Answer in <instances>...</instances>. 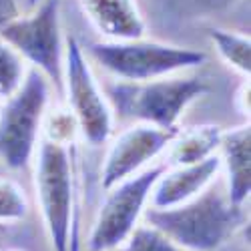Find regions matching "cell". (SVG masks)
I'll use <instances>...</instances> for the list:
<instances>
[{
  "label": "cell",
  "instance_id": "cell-4",
  "mask_svg": "<svg viewBox=\"0 0 251 251\" xmlns=\"http://www.w3.org/2000/svg\"><path fill=\"white\" fill-rule=\"evenodd\" d=\"M34 191L52 251H73L75 167L69 145L40 137L34 153Z\"/></svg>",
  "mask_w": 251,
  "mask_h": 251
},
{
  "label": "cell",
  "instance_id": "cell-13",
  "mask_svg": "<svg viewBox=\"0 0 251 251\" xmlns=\"http://www.w3.org/2000/svg\"><path fill=\"white\" fill-rule=\"evenodd\" d=\"M221 133L223 129L217 125H199V127L179 129V133L165 151V167L189 165L215 155L219 149Z\"/></svg>",
  "mask_w": 251,
  "mask_h": 251
},
{
  "label": "cell",
  "instance_id": "cell-10",
  "mask_svg": "<svg viewBox=\"0 0 251 251\" xmlns=\"http://www.w3.org/2000/svg\"><path fill=\"white\" fill-rule=\"evenodd\" d=\"M221 175V161L219 155H211L203 161L189 163V165H175L165 167L159 175L153 191H151V207H175L189 201L203 193L215 179Z\"/></svg>",
  "mask_w": 251,
  "mask_h": 251
},
{
  "label": "cell",
  "instance_id": "cell-14",
  "mask_svg": "<svg viewBox=\"0 0 251 251\" xmlns=\"http://www.w3.org/2000/svg\"><path fill=\"white\" fill-rule=\"evenodd\" d=\"M209 40L215 47L217 54L227 62V67H231L243 76H249L251 71V40L247 34H239L233 30L225 28H209Z\"/></svg>",
  "mask_w": 251,
  "mask_h": 251
},
{
  "label": "cell",
  "instance_id": "cell-22",
  "mask_svg": "<svg viewBox=\"0 0 251 251\" xmlns=\"http://www.w3.org/2000/svg\"><path fill=\"white\" fill-rule=\"evenodd\" d=\"M18 2H20V0H16V4H18Z\"/></svg>",
  "mask_w": 251,
  "mask_h": 251
},
{
  "label": "cell",
  "instance_id": "cell-6",
  "mask_svg": "<svg viewBox=\"0 0 251 251\" xmlns=\"http://www.w3.org/2000/svg\"><path fill=\"white\" fill-rule=\"evenodd\" d=\"M0 38L25 62L40 71L49 82L62 87L65 36L60 26V0H38L26 14H14L0 23Z\"/></svg>",
  "mask_w": 251,
  "mask_h": 251
},
{
  "label": "cell",
  "instance_id": "cell-1",
  "mask_svg": "<svg viewBox=\"0 0 251 251\" xmlns=\"http://www.w3.org/2000/svg\"><path fill=\"white\" fill-rule=\"evenodd\" d=\"M143 217L185 251H219L241 227L245 213L211 183L203 193L181 205L147 207Z\"/></svg>",
  "mask_w": 251,
  "mask_h": 251
},
{
  "label": "cell",
  "instance_id": "cell-21",
  "mask_svg": "<svg viewBox=\"0 0 251 251\" xmlns=\"http://www.w3.org/2000/svg\"><path fill=\"white\" fill-rule=\"evenodd\" d=\"M38 2V0H25V4H26V8H30V6H34Z\"/></svg>",
  "mask_w": 251,
  "mask_h": 251
},
{
  "label": "cell",
  "instance_id": "cell-8",
  "mask_svg": "<svg viewBox=\"0 0 251 251\" xmlns=\"http://www.w3.org/2000/svg\"><path fill=\"white\" fill-rule=\"evenodd\" d=\"M62 87L67 93L69 111L73 113L78 133L91 147L104 145L115 129V115L102 87L93 75L89 56L75 36L65 38Z\"/></svg>",
  "mask_w": 251,
  "mask_h": 251
},
{
  "label": "cell",
  "instance_id": "cell-20",
  "mask_svg": "<svg viewBox=\"0 0 251 251\" xmlns=\"http://www.w3.org/2000/svg\"><path fill=\"white\" fill-rule=\"evenodd\" d=\"M235 102H237V107H239V113L241 115H249V82H243L237 97H235Z\"/></svg>",
  "mask_w": 251,
  "mask_h": 251
},
{
  "label": "cell",
  "instance_id": "cell-3",
  "mask_svg": "<svg viewBox=\"0 0 251 251\" xmlns=\"http://www.w3.org/2000/svg\"><path fill=\"white\" fill-rule=\"evenodd\" d=\"M85 52L115 80L125 82L179 75L205 62L201 50L147 40L145 36L131 40H97L85 47Z\"/></svg>",
  "mask_w": 251,
  "mask_h": 251
},
{
  "label": "cell",
  "instance_id": "cell-11",
  "mask_svg": "<svg viewBox=\"0 0 251 251\" xmlns=\"http://www.w3.org/2000/svg\"><path fill=\"white\" fill-rule=\"evenodd\" d=\"M80 6L102 40H131L147 32L137 0H80Z\"/></svg>",
  "mask_w": 251,
  "mask_h": 251
},
{
  "label": "cell",
  "instance_id": "cell-15",
  "mask_svg": "<svg viewBox=\"0 0 251 251\" xmlns=\"http://www.w3.org/2000/svg\"><path fill=\"white\" fill-rule=\"evenodd\" d=\"M26 62L10 45L0 38V102L18 91L26 76Z\"/></svg>",
  "mask_w": 251,
  "mask_h": 251
},
{
  "label": "cell",
  "instance_id": "cell-2",
  "mask_svg": "<svg viewBox=\"0 0 251 251\" xmlns=\"http://www.w3.org/2000/svg\"><path fill=\"white\" fill-rule=\"evenodd\" d=\"M102 91L113 115L121 121L175 131L189 104L203 97L209 87L199 76L179 73L141 82L113 80Z\"/></svg>",
  "mask_w": 251,
  "mask_h": 251
},
{
  "label": "cell",
  "instance_id": "cell-9",
  "mask_svg": "<svg viewBox=\"0 0 251 251\" xmlns=\"http://www.w3.org/2000/svg\"><path fill=\"white\" fill-rule=\"evenodd\" d=\"M177 133L179 129L165 131L143 123H133L131 127L119 133L113 139L100 169L102 189L107 191L113 185L147 169L157 157L167 151Z\"/></svg>",
  "mask_w": 251,
  "mask_h": 251
},
{
  "label": "cell",
  "instance_id": "cell-16",
  "mask_svg": "<svg viewBox=\"0 0 251 251\" xmlns=\"http://www.w3.org/2000/svg\"><path fill=\"white\" fill-rule=\"evenodd\" d=\"M231 0H155V8L161 14H173V18H199L223 10Z\"/></svg>",
  "mask_w": 251,
  "mask_h": 251
},
{
  "label": "cell",
  "instance_id": "cell-7",
  "mask_svg": "<svg viewBox=\"0 0 251 251\" xmlns=\"http://www.w3.org/2000/svg\"><path fill=\"white\" fill-rule=\"evenodd\" d=\"M163 171L165 163L149 165L107 189V197L89 233V251H117L125 247L131 233L141 225L151 191Z\"/></svg>",
  "mask_w": 251,
  "mask_h": 251
},
{
  "label": "cell",
  "instance_id": "cell-5",
  "mask_svg": "<svg viewBox=\"0 0 251 251\" xmlns=\"http://www.w3.org/2000/svg\"><path fill=\"white\" fill-rule=\"evenodd\" d=\"M49 102L50 82L32 67L18 91L0 102V161L8 169L20 171L34 159Z\"/></svg>",
  "mask_w": 251,
  "mask_h": 251
},
{
  "label": "cell",
  "instance_id": "cell-18",
  "mask_svg": "<svg viewBox=\"0 0 251 251\" xmlns=\"http://www.w3.org/2000/svg\"><path fill=\"white\" fill-rule=\"evenodd\" d=\"M78 135V125L69 109H56L47 113L43 123V137L54 143L73 145L75 137Z\"/></svg>",
  "mask_w": 251,
  "mask_h": 251
},
{
  "label": "cell",
  "instance_id": "cell-19",
  "mask_svg": "<svg viewBox=\"0 0 251 251\" xmlns=\"http://www.w3.org/2000/svg\"><path fill=\"white\" fill-rule=\"evenodd\" d=\"M125 251H185L149 223L139 225L125 243Z\"/></svg>",
  "mask_w": 251,
  "mask_h": 251
},
{
  "label": "cell",
  "instance_id": "cell-12",
  "mask_svg": "<svg viewBox=\"0 0 251 251\" xmlns=\"http://www.w3.org/2000/svg\"><path fill=\"white\" fill-rule=\"evenodd\" d=\"M225 171V193L233 205L243 207L251 193V131L249 125L221 133L217 149Z\"/></svg>",
  "mask_w": 251,
  "mask_h": 251
},
{
  "label": "cell",
  "instance_id": "cell-17",
  "mask_svg": "<svg viewBox=\"0 0 251 251\" xmlns=\"http://www.w3.org/2000/svg\"><path fill=\"white\" fill-rule=\"evenodd\" d=\"M28 213V201L20 187L10 179H0V223H16Z\"/></svg>",
  "mask_w": 251,
  "mask_h": 251
}]
</instances>
